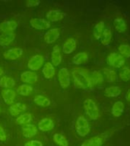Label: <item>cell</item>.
I'll list each match as a JSON object with an SVG mask.
<instances>
[{"label": "cell", "mask_w": 130, "mask_h": 146, "mask_svg": "<svg viewBox=\"0 0 130 146\" xmlns=\"http://www.w3.org/2000/svg\"><path fill=\"white\" fill-rule=\"evenodd\" d=\"M105 30V23L104 21H99L95 25L93 29V36L96 40H100L102 34Z\"/></svg>", "instance_id": "25"}, {"label": "cell", "mask_w": 130, "mask_h": 146, "mask_svg": "<svg viewBox=\"0 0 130 146\" xmlns=\"http://www.w3.org/2000/svg\"><path fill=\"white\" fill-rule=\"evenodd\" d=\"M34 102L40 107H49L51 104V101L49 98H47L45 96L40 95V94L34 97Z\"/></svg>", "instance_id": "32"}, {"label": "cell", "mask_w": 130, "mask_h": 146, "mask_svg": "<svg viewBox=\"0 0 130 146\" xmlns=\"http://www.w3.org/2000/svg\"><path fill=\"white\" fill-rule=\"evenodd\" d=\"M52 139L55 143L59 146H68V140L61 133H55Z\"/></svg>", "instance_id": "34"}, {"label": "cell", "mask_w": 130, "mask_h": 146, "mask_svg": "<svg viewBox=\"0 0 130 146\" xmlns=\"http://www.w3.org/2000/svg\"><path fill=\"white\" fill-rule=\"evenodd\" d=\"M125 110V105L122 101H116L112 106L111 113L114 117H120Z\"/></svg>", "instance_id": "24"}, {"label": "cell", "mask_w": 130, "mask_h": 146, "mask_svg": "<svg viewBox=\"0 0 130 146\" xmlns=\"http://www.w3.org/2000/svg\"><path fill=\"white\" fill-rule=\"evenodd\" d=\"M113 25L115 29L118 33L123 34L126 31L127 29V25L124 19L122 18H116L113 21Z\"/></svg>", "instance_id": "27"}, {"label": "cell", "mask_w": 130, "mask_h": 146, "mask_svg": "<svg viewBox=\"0 0 130 146\" xmlns=\"http://www.w3.org/2000/svg\"><path fill=\"white\" fill-rule=\"evenodd\" d=\"M54 122L50 118H43L39 121L38 129L42 132H49L54 129Z\"/></svg>", "instance_id": "16"}, {"label": "cell", "mask_w": 130, "mask_h": 146, "mask_svg": "<svg viewBox=\"0 0 130 146\" xmlns=\"http://www.w3.org/2000/svg\"><path fill=\"white\" fill-rule=\"evenodd\" d=\"M45 59L42 55L36 54L31 56L27 62V68L32 72L39 70L43 66Z\"/></svg>", "instance_id": "5"}, {"label": "cell", "mask_w": 130, "mask_h": 146, "mask_svg": "<svg viewBox=\"0 0 130 146\" xmlns=\"http://www.w3.org/2000/svg\"><path fill=\"white\" fill-rule=\"evenodd\" d=\"M76 132L81 137H85L90 132L88 120L84 116H80L76 120Z\"/></svg>", "instance_id": "3"}, {"label": "cell", "mask_w": 130, "mask_h": 146, "mask_svg": "<svg viewBox=\"0 0 130 146\" xmlns=\"http://www.w3.org/2000/svg\"><path fill=\"white\" fill-rule=\"evenodd\" d=\"M23 54V50L20 47H13L9 49L3 53L4 59L7 60H16Z\"/></svg>", "instance_id": "9"}, {"label": "cell", "mask_w": 130, "mask_h": 146, "mask_svg": "<svg viewBox=\"0 0 130 146\" xmlns=\"http://www.w3.org/2000/svg\"><path fill=\"white\" fill-rule=\"evenodd\" d=\"M84 112L88 118L92 120H96L100 117V111L95 101L92 99L88 98L83 103Z\"/></svg>", "instance_id": "2"}, {"label": "cell", "mask_w": 130, "mask_h": 146, "mask_svg": "<svg viewBox=\"0 0 130 146\" xmlns=\"http://www.w3.org/2000/svg\"><path fill=\"white\" fill-rule=\"evenodd\" d=\"M2 97L7 105L11 106L14 104L16 97V92L12 89H4L2 91Z\"/></svg>", "instance_id": "15"}, {"label": "cell", "mask_w": 130, "mask_h": 146, "mask_svg": "<svg viewBox=\"0 0 130 146\" xmlns=\"http://www.w3.org/2000/svg\"><path fill=\"white\" fill-rule=\"evenodd\" d=\"M103 75L104 77V79L107 82H115L117 80L118 75L117 73L113 68H104L103 69Z\"/></svg>", "instance_id": "21"}, {"label": "cell", "mask_w": 130, "mask_h": 146, "mask_svg": "<svg viewBox=\"0 0 130 146\" xmlns=\"http://www.w3.org/2000/svg\"><path fill=\"white\" fill-rule=\"evenodd\" d=\"M104 80V77L100 71L96 70L90 73V82L92 87L103 84Z\"/></svg>", "instance_id": "20"}, {"label": "cell", "mask_w": 130, "mask_h": 146, "mask_svg": "<svg viewBox=\"0 0 130 146\" xmlns=\"http://www.w3.org/2000/svg\"><path fill=\"white\" fill-rule=\"evenodd\" d=\"M107 65L114 68H119L123 67L125 63V58L116 52H111L107 58Z\"/></svg>", "instance_id": "4"}, {"label": "cell", "mask_w": 130, "mask_h": 146, "mask_svg": "<svg viewBox=\"0 0 130 146\" xmlns=\"http://www.w3.org/2000/svg\"><path fill=\"white\" fill-rule=\"evenodd\" d=\"M102 145L103 139L99 135H97L85 140L81 146H101Z\"/></svg>", "instance_id": "29"}, {"label": "cell", "mask_w": 130, "mask_h": 146, "mask_svg": "<svg viewBox=\"0 0 130 146\" xmlns=\"http://www.w3.org/2000/svg\"><path fill=\"white\" fill-rule=\"evenodd\" d=\"M18 27V23L15 21H5L0 23V32L4 33H13Z\"/></svg>", "instance_id": "13"}, {"label": "cell", "mask_w": 130, "mask_h": 146, "mask_svg": "<svg viewBox=\"0 0 130 146\" xmlns=\"http://www.w3.org/2000/svg\"><path fill=\"white\" fill-rule=\"evenodd\" d=\"M0 112H1V107H0Z\"/></svg>", "instance_id": "42"}, {"label": "cell", "mask_w": 130, "mask_h": 146, "mask_svg": "<svg viewBox=\"0 0 130 146\" xmlns=\"http://www.w3.org/2000/svg\"><path fill=\"white\" fill-rule=\"evenodd\" d=\"M42 73L43 76L46 79H51L56 75V69L55 66L50 62H46L42 68Z\"/></svg>", "instance_id": "19"}, {"label": "cell", "mask_w": 130, "mask_h": 146, "mask_svg": "<svg viewBox=\"0 0 130 146\" xmlns=\"http://www.w3.org/2000/svg\"><path fill=\"white\" fill-rule=\"evenodd\" d=\"M50 60H51V63L54 66H59L61 64L62 61V56L59 45L54 46L52 48L50 55Z\"/></svg>", "instance_id": "10"}, {"label": "cell", "mask_w": 130, "mask_h": 146, "mask_svg": "<svg viewBox=\"0 0 130 146\" xmlns=\"http://www.w3.org/2000/svg\"><path fill=\"white\" fill-rule=\"evenodd\" d=\"M40 4V0H28L26 2V6L27 7H36L38 6Z\"/></svg>", "instance_id": "38"}, {"label": "cell", "mask_w": 130, "mask_h": 146, "mask_svg": "<svg viewBox=\"0 0 130 146\" xmlns=\"http://www.w3.org/2000/svg\"><path fill=\"white\" fill-rule=\"evenodd\" d=\"M23 136L27 139L32 138L35 136L37 134V128L34 124H27V125H22L21 127Z\"/></svg>", "instance_id": "18"}, {"label": "cell", "mask_w": 130, "mask_h": 146, "mask_svg": "<svg viewBox=\"0 0 130 146\" xmlns=\"http://www.w3.org/2000/svg\"><path fill=\"white\" fill-rule=\"evenodd\" d=\"M119 52L124 58L130 57V46L128 44H121L118 48Z\"/></svg>", "instance_id": "36"}, {"label": "cell", "mask_w": 130, "mask_h": 146, "mask_svg": "<svg viewBox=\"0 0 130 146\" xmlns=\"http://www.w3.org/2000/svg\"><path fill=\"white\" fill-rule=\"evenodd\" d=\"M125 100L129 103H130V88L128 89L127 92L125 94Z\"/></svg>", "instance_id": "40"}, {"label": "cell", "mask_w": 130, "mask_h": 146, "mask_svg": "<svg viewBox=\"0 0 130 146\" xmlns=\"http://www.w3.org/2000/svg\"><path fill=\"white\" fill-rule=\"evenodd\" d=\"M122 90L118 86L108 87L104 90V95L107 98H116L120 95Z\"/></svg>", "instance_id": "28"}, {"label": "cell", "mask_w": 130, "mask_h": 146, "mask_svg": "<svg viewBox=\"0 0 130 146\" xmlns=\"http://www.w3.org/2000/svg\"><path fill=\"white\" fill-rule=\"evenodd\" d=\"M46 17L48 19L49 21H52V22H56V21H59L63 19L65 17V14L60 10H57V9H51L46 15Z\"/></svg>", "instance_id": "17"}, {"label": "cell", "mask_w": 130, "mask_h": 146, "mask_svg": "<svg viewBox=\"0 0 130 146\" xmlns=\"http://www.w3.org/2000/svg\"><path fill=\"white\" fill-rule=\"evenodd\" d=\"M75 88L88 89L92 88L90 82V72L88 69L82 67H75L71 71Z\"/></svg>", "instance_id": "1"}, {"label": "cell", "mask_w": 130, "mask_h": 146, "mask_svg": "<svg viewBox=\"0 0 130 146\" xmlns=\"http://www.w3.org/2000/svg\"><path fill=\"white\" fill-rule=\"evenodd\" d=\"M112 37H113V34L112 31L110 30V27H106L103 33L102 36L100 38V41L103 45L108 46L109 43H111Z\"/></svg>", "instance_id": "31"}, {"label": "cell", "mask_w": 130, "mask_h": 146, "mask_svg": "<svg viewBox=\"0 0 130 146\" xmlns=\"http://www.w3.org/2000/svg\"><path fill=\"white\" fill-rule=\"evenodd\" d=\"M17 92L21 95L27 97V96L31 95V94L33 93V88L29 84H22L18 87Z\"/></svg>", "instance_id": "33"}, {"label": "cell", "mask_w": 130, "mask_h": 146, "mask_svg": "<svg viewBox=\"0 0 130 146\" xmlns=\"http://www.w3.org/2000/svg\"><path fill=\"white\" fill-rule=\"evenodd\" d=\"M24 146H43V143L37 140H31V141H27Z\"/></svg>", "instance_id": "37"}, {"label": "cell", "mask_w": 130, "mask_h": 146, "mask_svg": "<svg viewBox=\"0 0 130 146\" xmlns=\"http://www.w3.org/2000/svg\"><path fill=\"white\" fill-rule=\"evenodd\" d=\"M3 74H4V70H3V68L0 66V77L1 76H2L3 75Z\"/></svg>", "instance_id": "41"}, {"label": "cell", "mask_w": 130, "mask_h": 146, "mask_svg": "<svg viewBox=\"0 0 130 146\" xmlns=\"http://www.w3.org/2000/svg\"><path fill=\"white\" fill-rule=\"evenodd\" d=\"M58 80L62 88H67L71 84V75L68 68H61L58 72Z\"/></svg>", "instance_id": "6"}, {"label": "cell", "mask_w": 130, "mask_h": 146, "mask_svg": "<svg viewBox=\"0 0 130 146\" xmlns=\"http://www.w3.org/2000/svg\"><path fill=\"white\" fill-rule=\"evenodd\" d=\"M60 35L59 28H51L46 31L43 36L44 40L47 44H51L57 40Z\"/></svg>", "instance_id": "12"}, {"label": "cell", "mask_w": 130, "mask_h": 146, "mask_svg": "<svg viewBox=\"0 0 130 146\" xmlns=\"http://www.w3.org/2000/svg\"><path fill=\"white\" fill-rule=\"evenodd\" d=\"M119 77L124 82L130 81V68L127 66H124L121 68L119 72Z\"/></svg>", "instance_id": "35"}, {"label": "cell", "mask_w": 130, "mask_h": 146, "mask_svg": "<svg viewBox=\"0 0 130 146\" xmlns=\"http://www.w3.org/2000/svg\"><path fill=\"white\" fill-rule=\"evenodd\" d=\"M15 81L13 78L9 76H2L0 78V87L5 89H11L15 86Z\"/></svg>", "instance_id": "26"}, {"label": "cell", "mask_w": 130, "mask_h": 146, "mask_svg": "<svg viewBox=\"0 0 130 146\" xmlns=\"http://www.w3.org/2000/svg\"><path fill=\"white\" fill-rule=\"evenodd\" d=\"M6 139H7L6 132H5L4 129L0 125V141H4L6 140Z\"/></svg>", "instance_id": "39"}, {"label": "cell", "mask_w": 130, "mask_h": 146, "mask_svg": "<svg viewBox=\"0 0 130 146\" xmlns=\"http://www.w3.org/2000/svg\"><path fill=\"white\" fill-rule=\"evenodd\" d=\"M21 81L26 84H34L38 80V75L32 71H25L21 75Z\"/></svg>", "instance_id": "8"}, {"label": "cell", "mask_w": 130, "mask_h": 146, "mask_svg": "<svg viewBox=\"0 0 130 146\" xmlns=\"http://www.w3.org/2000/svg\"><path fill=\"white\" fill-rule=\"evenodd\" d=\"M76 47H77V40L73 37H69V38L66 39L63 43L62 50L63 53L68 55L74 52Z\"/></svg>", "instance_id": "11"}, {"label": "cell", "mask_w": 130, "mask_h": 146, "mask_svg": "<svg viewBox=\"0 0 130 146\" xmlns=\"http://www.w3.org/2000/svg\"><path fill=\"white\" fill-rule=\"evenodd\" d=\"M30 24L32 27L36 30H47L51 26L50 22L44 18H34L30 21Z\"/></svg>", "instance_id": "7"}, {"label": "cell", "mask_w": 130, "mask_h": 146, "mask_svg": "<svg viewBox=\"0 0 130 146\" xmlns=\"http://www.w3.org/2000/svg\"><path fill=\"white\" fill-rule=\"evenodd\" d=\"M26 110H27V106L21 102L14 103L9 108V113L13 116H20L21 114H22L21 113L25 112Z\"/></svg>", "instance_id": "14"}, {"label": "cell", "mask_w": 130, "mask_h": 146, "mask_svg": "<svg viewBox=\"0 0 130 146\" xmlns=\"http://www.w3.org/2000/svg\"><path fill=\"white\" fill-rule=\"evenodd\" d=\"M88 61V54L86 52H80L72 58V63L75 66H81Z\"/></svg>", "instance_id": "23"}, {"label": "cell", "mask_w": 130, "mask_h": 146, "mask_svg": "<svg viewBox=\"0 0 130 146\" xmlns=\"http://www.w3.org/2000/svg\"><path fill=\"white\" fill-rule=\"evenodd\" d=\"M16 35L15 33H4L0 35V46H7L10 45L15 40Z\"/></svg>", "instance_id": "22"}, {"label": "cell", "mask_w": 130, "mask_h": 146, "mask_svg": "<svg viewBox=\"0 0 130 146\" xmlns=\"http://www.w3.org/2000/svg\"><path fill=\"white\" fill-rule=\"evenodd\" d=\"M32 121V115L31 113H26L21 114L20 116H17L15 119L16 124L20 125H25L27 124H30Z\"/></svg>", "instance_id": "30"}]
</instances>
